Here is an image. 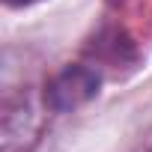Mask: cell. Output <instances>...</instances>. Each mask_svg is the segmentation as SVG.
Segmentation results:
<instances>
[{
  "instance_id": "obj_1",
  "label": "cell",
  "mask_w": 152,
  "mask_h": 152,
  "mask_svg": "<svg viewBox=\"0 0 152 152\" xmlns=\"http://www.w3.org/2000/svg\"><path fill=\"white\" fill-rule=\"evenodd\" d=\"M99 87H102V72L96 66L72 63V66L60 69L45 84L42 104L51 113H72V110L84 107L87 102H93L99 96Z\"/></svg>"
},
{
  "instance_id": "obj_2",
  "label": "cell",
  "mask_w": 152,
  "mask_h": 152,
  "mask_svg": "<svg viewBox=\"0 0 152 152\" xmlns=\"http://www.w3.org/2000/svg\"><path fill=\"white\" fill-rule=\"evenodd\" d=\"M42 116L30 96H21L18 102H6L3 107V152H30L39 140Z\"/></svg>"
},
{
  "instance_id": "obj_3",
  "label": "cell",
  "mask_w": 152,
  "mask_h": 152,
  "mask_svg": "<svg viewBox=\"0 0 152 152\" xmlns=\"http://www.w3.org/2000/svg\"><path fill=\"white\" fill-rule=\"evenodd\" d=\"M6 6H15V9H21V6H33V3H42V0H3Z\"/></svg>"
}]
</instances>
